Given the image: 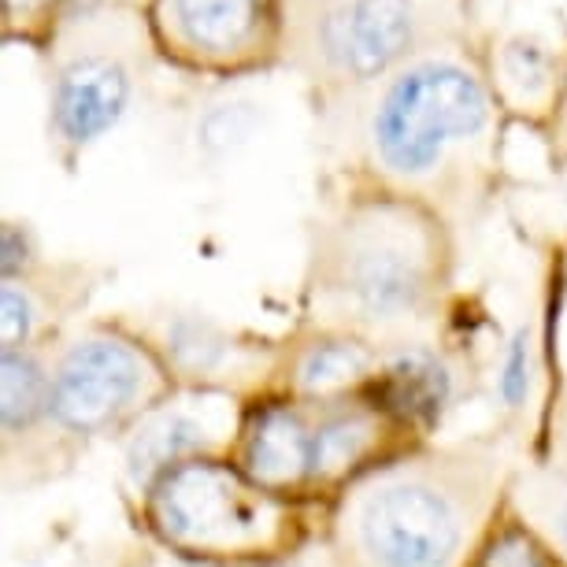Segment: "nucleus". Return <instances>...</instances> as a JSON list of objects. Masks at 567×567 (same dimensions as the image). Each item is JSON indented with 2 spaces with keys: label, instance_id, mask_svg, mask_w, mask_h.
I'll use <instances>...</instances> for the list:
<instances>
[{
  "label": "nucleus",
  "instance_id": "obj_9",
  "mask_svg": "<svg viewBox=\"0 0 567 567\" xmlns=\"http://www.w3.org/2000/svg\"><path fill=\"white\" fill-rule=\"evenodd\" d=\"M245 398L205 390H175L156 404L120 445V489L131 508L159 475L200 456H227L238 437Z\"/></svg>",
  "mask_w": 567,
  "mask_h": 567
},
{
  "label": "nucleus",
  "instance_id": "obj_19",
  "mask_svg": "<svg viewBox=\"0 0 567 567\" xmlns=\"http://www.w3.org/2000/svg\"><path fill=\"white\" fill-rule=\"evenodd\" d=\"M41 271V256H38V241L30 234L27 223H4L0 230V278H27Z\"/></svg>",
  "mask_w": 567,
  "mask_h": 567
},
{
  "label": "nucleus",
  "instance_id": "obj_16",
  "mask_svg": "<svg viewBox=\"0 0 567 567\" xmlns=\"http://www.w3.org/2000/svg\"><path fill=\"white\" fill-rule=\"evenodd\" d=\"M171 27L208 60H227L252 41L264 0H167Z\"/></svg>",
  "mask_w": 567,
  "mask_h": 567
},
{
  "label": "nucleus",
  "instance_id": "obj_20",
  "mask_svg": "<svg viewBox=\"0 0 567 567\" xmlns=\"http://www.w3.org/2000/svg\"><path fill=\"white\" fill-rule=\"evenodd\" d=\"M252 131V115L249 104H223L205 120L200 126V145L212 148V153H227L230 145L245 142Z\"/></svg>",
  "mask_w": 567,
  "mask_h": 567
},
{
  "label": "nucleus",
  "instance_id": "obj_7",
  "mask_svg": "<svg viewBox=\"0 0 567 567\" xmlns=\"http://www.w3.org/2000/svg\"><path fill=\"white\" fill-rule=\"evenodd\" d=\"M137 327L167 363L178 390L234 393L245 401L271 390L282 338L249 334L200 308H164Z\"/></svg>",
  "mask_w": 567,
  "mask_h": 567
},
{
  "label": "nucleus",
  "instance_id": "obj_24",
  "mask_svg": "<svg viewBox=\"0 0 567 567\" xmlns=\"http://www.w3.org/2000/svg\"><path fill=\"white\" fill-rule=\"evenodd\" d=\"M556 205H560V212H564V219H567V159H564V167H560V175H556Z\"/></svg>",
  "mask_w": 567,
  "mask_h": 567
},
{
  "label": "nucleus",
  "instance_id": "obj_25",
  "mask_svg": "<svg viewBox=\"0 0 567 567\" xmlns=\"http://www.w3.org/2000/svg\"><path fill=\"white\" fill-rule=\"evenodd\" d=\"M30 4H34V0H8V12H23Z\"/></svg>",
  "mask_w": 567,
  "mask_h": 567
},
{
  "label": "nucleus",
  "instance_id": "obj_5",
  "mask_svg": "<svg viewBox=\"0 0 567 567\" xmlns=\"http://www.w3.org/2000/svg\"><path fill=\"white\" fill-rule=\"evenodd\" d=\"M175 390L134 319H82L52 346V431L71 460L120 445Z\"/></svg>",
  "mask_w": 567,
  "mask_h": 567
},
{
  "label": "nucleus",
  "instance_id": "obj_1",
  "mask_svg": "<svg viewBox=\"0 0 567 567\" xmlns=\"http://www.w3.org/2000/svg\"><path fill=\"white\" fill-rule=\"evenodd\" d=\"M523 456L530 437L501 423L420 442L323 508V542L349 567H471Z\"/></svg>",
  "mask_w": 567,
  "mask_h": 567
},
{
  "label": "nucleus",
  "instance_id": "obj_6",
  "mask_svg": "<svg viewBox=\"0 0 567 567\" xmlns=\"http://www.w3.org/2000/svg\"><path fill=\"white\" fill-rule=\"evenodd\" d=\"M489 93L460 63H415L398 74L368 115V167L382 189L423 200L449 182L460 148L489 131Z\"/></svg>",
  "mask_w": 567,
  "mask_h": 567
},
{
  "label": "nucleus",
  "instance_id": "obj_2",
  "mask_svg": "<svg viewBox=\"0 0 567 567\" xmlns=\"http://www.w3.org/2000/svg\"><path fill=\"white\" fill-rule=\"evenodd\" d=\"M453 238L442 212L374 189L316 227L305 301L312 323L382 349L437 338L453 316Z\"/></svg>",
  "mask_w": 567,
  "mask_h": 567
},
{
  "label": "nucleus",
  "instance_id": "obj_14",
  "mask_svg": "<svg viewBox=\"0 0 567 567\" xmlns=\"http://www.w3.org/2000/svg\"><path fill=\"white\" fill-rule=\"evenodd\" d=\"M131 109V74L120 60L82 56L52 85V137L63 153H85L112 134Z\"/></svg>",
  "mask_w": 567,
  "mask_h": 567
},
{
  "label": "nucleus",
  "instance_id": "obj_22",
  "mask_svg": "<svg viewBox=\"0 0 567 567\" xmlns=\"http://www.w3.org/2000/svg\"><path fill=\"white\" fill-rule=\"evenodd\" d=\"M275 567H349V564L338 560L334 549H330V545L323 542V534H319V542L308 545L305 553H297V556H290V560H282Z\"/></svg>",
  "mask_w": 567,
  "mask_h": 567
},
{
  "label": "nucleus",
  "instance_id": "obj_18",
  "mask_svg": "<svg viewBox=\"0 0 567 567\" xmlns=\"http://www.w3.org/2000/svg\"><path fill=\"white\" fill-rule=\"evenodd\" d=\"M471 567H567L560 556L549 549V542L530 527L519 512L501 508V516L494 519V527L478 545Z\"/></svg>",
  "mask_w": 567,
  "mask_h": 567
},
{
  "label": "nucleus",
  "instance_id": "obj_17",
  "mask_svg": "<svg viewBox=\"0 0 567 567\" xmlns=\"http://www.w3.org/2000/svg\"><path fill=\"white\" fill-rule=\"evenodd\" d=\"M508 508L567 564V456H523L508 486Z\"/></svg>",
  "mask_w": 567,
  "mask_h": 567
},
{
  "label": "nucleus",
  "instance_id": "obj_23",
  "mask_svg": "<svg viewBox=\"0 0 567 567\" xmlns=\"http://www.w3.org/2000/svg\"><path fill=\"white\" fill-rule=\"evenodd\" d=\"M101 567H186V564L171 560V556H164L159 549H153V545H145V549L112 556V560H109V564H101Z\"/></svg>",
  "mask_w": 567,
  "mask_h": 567
},
{
  "label": "nucleus",
  "instance_id": "obj_21",
  "mask_svg": "<svg viewBox=\"0 0 567 567\" xmlns=\"http://www.w3.org/2000/svg\"><path fill=\"white\" fill-rule=\"evenodd\" d=\"M530 453L534 456H567V379L560 382V390L553 393L549 409L542 415Z\"/></svg>",
  "mask_w": 567,
  "mask_h": 567
},
{
  "label": "nucleus",
  "instance_id": "obj_15",
  "mask_svg": "<svg viewBox=\"0 0 567 567\" xmlns=\"http://www.w3.org/2000/svg\"><path fill=\"white\" fill-rule=\"evenodd\" d=\"M74 308L45 267L27 278H0V349H49L74 327Z\"/></svg>",
  "mask_w": 567,
  "mask_h": 567
},
{
  "label": "nucleus",
  "instance_id": "obj_4",
  "mask_svg": "<svg viewBox=\"0 0 567 567\" xmlns=\"http://www.w3.org/2000/svg\"><path fill=\"white\" fill-rule=\"evenodd\" d=\"M126 512L145 545L186 567H275L323 534L319 512L256 486L230 453L171 467Z\"/></svg>",
  "mask_w": 567,
  "mask_h": 567
},
{
  "label": "nucleus",
  "instance_id": "obj_11",
  "mask_svg": "<svg viewBox=\"0 0 567 567\" xmlns=\"http://www.w3.org/2000/svg\"><path fill=\"white\" fill-rule=\"evenodd\" d=\"M564 379L567 374L556 371L549 319L542 312L523 316L489 346L486 401L494 409V423L527 434L534 445L542 415Z\"/></svg>",
  "mask_w": 567,
  "mask_h": 567
},
{
  "label": "nucleus",
  "instance_id": "obj_12",
  "mask_svg": "<svg viewBox=\"0 0 567 567\" xmlns=\"http://www.w3.org/2000/svg\"><path fill=\"white\" fill-rule=\"evenodd\" d=\"M382 357L386 349L352 334V330L301 319L290 334H282L271 390L305 401L357 393L379 379Z\"/></svg>",
  "mask_w": 567,
  "mask_h": 567
},
{
  "label": "nucleus",
  "instance_id": "obj_13",
  "mask_svg": "<svg viewBox=\"0 0 567 567\" xmlns=\"http://www.w3.org/2000/svg\"><path fill=\"white\" fill-rule=\"evenodd\" d=\"M412 45V0H346L319 19L323 60L368 82L404 60Z\"/></svg>",
  "mask_w": 567,
  "mask_h": 567
},
{
  "label": "nucleus",
  "instance_id": "obj_3",
  "mask_svg": "<svg viewBox=\"0 0 567 567\" xmlns=\"http://www.w3.org/2000/svg\"><path fill=\"white\" fill-rule=\"evenodd\" d=\"M412 445L420 437L371 386L323 401L267 390L245 401L230 460L256 486L323 516L357 478Z\"/></svg>",
  "mask_w": 567,
  "mask_h": 567
},
{
  "label": "nucleus",
  "instance_id": "obj_10",
  "mask_svg": "<svg viewBox=\"0 0 567 567\" xmlns=\"http://www.w3.org/2000/svg\"><path fill=\"white\" fill-rule=\"evenodd\" d=\"M0 456L12 494L56 478V464H74L52 431V346L0 349Z\"/></svg>",
  "mask_w": 567,
  "mask_h": 567
},
{
  "label": "nucleus",
  "instance_id": "obj_8",
  "mask_svg": "<svg viewBox=\"0 0 567 567\" xmlns=\"http://www.w3.org/2000/svg\"><path fill=\"white\" fill-rule=\"evenodd\" d=\"M486 363L478 346L445 330L386 349L371 390L420 442H434L471 401L486 398Z\"/></svg>",
  "mask_w": 567,
  "mask_h": 567
},
{
  "label": "nucleus",
  "instance_id": "obj_26",
  "mask_svg": "<svg viewBox=\"0 0 567 567\" xmlns=\"http://www.w3.org/2000/svg\"><path fill=\"white\" fill-rule=\"evenodd\" d=\"M564 126H567V104H564Z\"/></svg>",
  "mask_w": 567,
  "mask_h": 567
}]
</instances>
